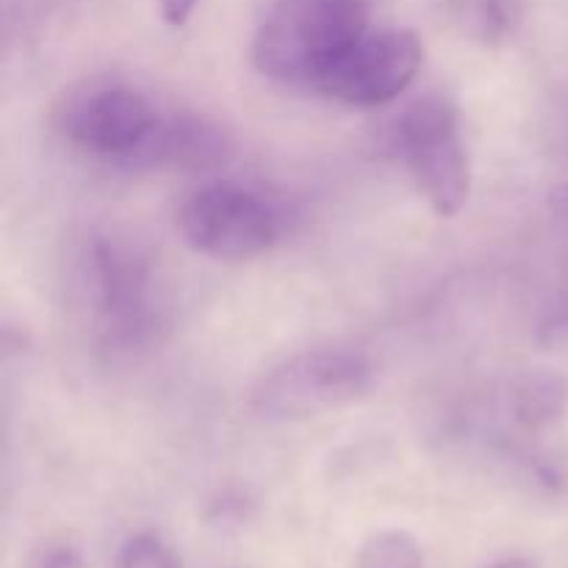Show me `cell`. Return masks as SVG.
<instances>
[{
  "mask_svg": "<svg viewBox=\"0 0 568 568\" xmlns=\"http://www.w3.org/2000/svg\"><path fill=\"white\" fill-rule=\"evenodd\" d=\"M375 0H275L253 42L261 75L308 87L314 72L369 31Z\"/></svg>",
  "mask_w": 568,
  "mask_h": 568,
  "instance_id": "1",
  "label": "cell"
},
{
  "mask_svg": "<svg viewBox=\"0 0 568 568\" xmlns=\"http://www.w3.org/2000/svg\"><path fill=\"white\" fill-rule=\"evenodd\" d=\"M178 231L194 253L239 264L275 247L286 231V214L275 200L255 189L214 181L183 200Z\"/></svg>",
  "mask_w": 568,
  "mask_h": 568,
  "instance_id": "2",
  "label": "cell"
},
{
  "mask_svg": "<svg viewBox=\"0 0 568 568\" xmlns=\"http://www.w3.org/2000/svg\"><path fill=\"white\" fill-rule=\"evenodd\" d=\"M388 144L438 216L460 214L469 200L471 166L458 109L447 98L427 94L414 100L394 120Z\"/></svg>",
  "mask_w": 568,
  "mask_h": 568,
  "instance_id": "3",
  "label": "cell"
},
{
  "mask_svg": "<svg viewBox=\"0 0 568 568\" xmlns=\"http://www.w3.org/2000/svg\"><path fill=\"white\" fill-rule=\"evenodd\" d=\"M372 381L369 358L355 349H305L266 372L250 394V405L266 419H314L366 397Z\"/></svg>",
  "mask_w": 568,
  "mask_h": 568,
  "instance_id": "4",
  "label": "cell"
},
{
  "mask_svg": "<svg viewBox=\"0 0 568 568\" xmlns=\"http://www.w3.org/2000/svg\"><path fill=\"white\" fill-rule=\"evenodd\" d=\"M419 37L405 28L366 31L349 48L327 59L308 89L344 105H386L410 87L422 70Z\"/></svg>",
  "mask_w": 568,
  "mask_h": 568,
  "instance_id": "5",
  "label": "cell"
},
{
  "mask_svg": "<svg viewBox=\"0 0 568 568\" xmlns=\"http://www.w3.org/2000/svg\"><path fill=\"white\" fill-rule=\"evenodd\" d=\"M159 116L161 111L139 89L100 83L70 100L61 128L78 150L128 170Z\"/></svg>",
  "mask_w": 568,
  "mask_h": 568,
  "instance_id": "6",
  "label": "cell"
},
{
  "mask_svg": "<svg viewBox=\"0 0 568 568\" xmlns=\"http://www.w3.org/2000/svg\"><path fill=\"white\" fill-rule=\"evenodd\" d=\"M89 286L105 338L116 347H136L155 325L150 270L136 250L98 236L89 247Z\"/></svg>",
  "mask_w": 568,
  "mask_h": 568,
  "instance_id": "7",
  "label": "cell"
},
{
  "mask_svg": "<svg viewBox=\"0 0 568 568\" xmlns=\"http://www.w3.org/2000/svg\"><path fill=\"white\" fill-rule=\"evenodd\" d=\"M236 155V142L220 122L203 114L181 111L161 114L148 142L128 170H170L205 175L227 166Z\"/></svg>",
  "mask_w": 568,
  "mask_h": 568,
  "instance_id": "8",
  "label": "cell"
},
{
  "mask_svg": "<svg viewBox=\"0 0 568 568\" xmlns=\"http://www.w3.org/2000/svg\"><path fill=\"white\" fill-rule=\"evenodd\" d=\"M568 410V377L552 369L525 372L510 388V416L530 436L547 433Z\"/></svg>",
  "mask_w": 568,
  "mask_h": 568,
  "instance_id": "9",
  "label": "cell"
},
{
  "mask_svg": "<svg viewBox=\"0 0 568 568\" xmlns=\"http://www.w3.org/2000/svg\"><path fill=\"white\" fill-rule=\"evenodd\" d=\"M358 568H425V555L410 532L377 530L361 547Z\"/></svg>",
  "mask_w": 568,
  "mask_h": 568,
  "instance_id": "10",
  "label": "cell"
},
{
  "mask_svg": "<svg viewBox=\"0 0 568 568\" xmlns=\"http://www.w3.org/2000/svg\"><path fill=\"white\" fill-rule=\"evenodd\" d=\"M114 568H183L181 555L153 532H136L116 552Z\"/></svg>",
  "mask_w": 568,
  "mask_h": 568,
  "instance_id": "11",
  "label": "cell"
},
{
  "mask_svg": "<svg viewBox=\"0 0 568 568\" xmlns=\"http://www.w3.org/2000/svg\"><path fill=\"white\" fill-rule=\"evenodd\" d=\"M536 342L544 349H568V300L552 305L536 327Z\"/></svg>",
  "mask_w": 568,
  "mask_h": 568,
  "instance_id": "12",
  "label": "cell"
},
{
  "mask_svg": "<svg viewBox=\"0 0 568 568\" xmlns=\"http://www.w3.org/2000/svg\"><path fill=\"white\" fill-rule=\"evenodd\" d=\"M250 503L239 494H222L214 505L209 508V521L216 527H239L247 521Z\"/></svg>",
  "mask_w": 568,
  "mask_h": 568,
  "instance_id": "13",
  "label": "cell"
},
{
  "mask_svg": "<svg viewBox=\"0 0 568 568\" xmlns=\"http://www.w3.org/2000/svg\"><path fill=\"white\" fill-rule=\"evenodd\" d=\"M31 568H87L83 564V555L75 547H67V544H50L42 552L33 558Z\"/></svg>",
  "mask_w": 568,
  "mask_h": 568,
  "instance_id": "14",
  "label": "cell"
},
{
  "mask_svg": "<svg viewBox=\"0 0 568 568\" xmlns=\"http://www.w3.org/2000/svg\"><path fill=\"white\" fill-rule=\"evenodd\" d=\"M194 6H197V0H161V14H164V20L170 26L181 28L189 22Z\"/></svg>",
  "mask_w": 568,
  "mask_h": 568,
  "instance_id": "15",
  "label": "cell"
},
{
  "mask_svg": "<svg viewBox=\"0 0 568 568\" xmlns=\"http://www.w3.org/2000/svg\"><path fill=\"white\" fill-rule=\"evenodd\" d=\"M549 209H552V214L560 222H568V183H560V186L552 189V194H549Z\"/></svg>",
  "mask_w": 568,
  "mask_h": 568,
  "instance_id": "16",
  "label": "cell"
},
{
  "mask_svg": "<svg viewBox=\"0 0 568 568\" xmlns=\"http://www.w3.org/2000/svg\"><path fill=\"white\" fill-rule=\"evenodd\" d=\"M488 568H538V564L530 558H508V560H499V564H494Z\"/></svg>",
  "mask_w": 568,
  "mask_h": 568,
  "instance_id": "17",
  "label": "cell"
}]
</instances>
